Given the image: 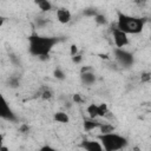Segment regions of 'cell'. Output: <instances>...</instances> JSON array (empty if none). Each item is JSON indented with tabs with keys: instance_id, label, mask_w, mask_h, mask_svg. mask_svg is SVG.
Segmentation results:
<instances>
[{
	"instance_id": "9c48e42d",
	"label": "cell",
	"mask_w": 151,
	"mask_h": 151,
	"mask_svg": "<svg viewBox=\"0 0 151 151\" xmlns=\"http://www.w3.org/2000/svg\"><path fill=\"white\" fill-rule=\"evenodd\" d=\"M55 17H57V20H58L60 24H67V22H70L71 19H72L71 12H70L67 8H64V7L57 9Z\"/></svg>"
},
{
	"instance_id": "7402d4cb",
	"label": "cell",
	"mask_w": 151,
	"mask_h": 151,
	"mask_svg": "<svg viewBox=\"0 0 151 151\" xmlns=\"http://www.w3.org/2000/svg\"><path fill=\"white\" fill-rule=\"evenodd\" d=\"M72 100L76 103V104H81L84 100H83V98H81V96L79 94V93H76V94H73V97H72Z\"/></svg>"
},
{
	"instance_id": "484cf974",
	"label": "cell",
	"mask_w": 151,
	"mask_h": 151,
	"mask_svg": "<svg viewBox=\"0 0 151 151\" xmlns=\"http://www.w3.org/2000/svg\"><path fill=\"white\" fill-rule=\"evenodd\" d=\"M9 59H11V61H12L13 64H15V65H19V64H20L19 59H18L13 53H11V54H9Z\"/></svg>"
},
{
	"instance_id": "2e32d148",
	"label": "cell",
	"mask_w": 151,
	"mask_h": 151,
	"mask_svg": "<svg viewBox=\"0 0 151 151\" xmlns=\"http://www.w3.org/2000/svg\"><path fill=\"white\" fill-rule=\"evenodd\" d=\"M39 96H40V98L44 99V100H50V99L53 97V92H52L48 87H44V88L39 92Z\"/></svg>"
},
{
	"instance_id": "52a82bcc",
	"label": "cell",
	"mask_w": 151,
	"mask_h": 151,
	"mask_svg": "<svg viewBox=\"0 0 151 151\" xmlns=\"http://www.w3.org/2000/svg\"><path fill=\"white\" fill-rule=\"evenodd\" d=\"M0 116L2 119L8 120L11 123H15L18 120V117L15 116V113L12 111V109L9 107V105L7 104L6 99L2 98V104H1V110H0Z\"/></svg>"
},
{
	"instance_id": "d6986e66",
	"label": "cell",
	"mask_w": 151,
	"mask_h": 151,
	"mask_svg": "<svg viewBox=\"0 0 151 151\" xmlns=\"http://www.w3.org/2000/svg\"><path fill=\"white\" fill-rule=\"evenodd\" d=\"M140 80H142V83H147V81H150V80H151V73H149V72L142 73Z\"/></svg>"
},
{
	"instance_id": "ba28073f",
	"label": "cell",
	"mask_w": 151,
	"mask_h": 151,
	"mask_svg": "<svg viewBox=\"0 0 151 151\" xmlns=\"http://www.w3.org/2000/svg\"><path fill=\"white\" fill-rule=\"evenodd\" d=\"M80 146L85 151H105L101 143L99 140H91V139H84L80 143Z\"/></svg>"
},
{
	"instance_id": "7c38bea8",
	"label": "cell",
	"mask_w": 151,
	"mask_h": 151,
	"mask_svg": "<svg viewBox=\"0 0 151 151\" xmlns=\"http://www.w3.org/2000/svg\"><path fill=\"white\" fill-rule=\"evenodd\" d=\"M54 120L57 123H61V124H67L70 123V117L66 112H63V111H59V112H55L54 116H53Z\"/></svg>"
},
{
	"instance_id": "44dd1931",
	"label": "cell",
	"mask_w": 151,
	"mask_h": 151,
	"mask_svg": "<svg viewBox=\"0 0 151 151\" xmlns=\"http://www.w3.org/2000/svg\"><path fill=\"white\" fill-rule=\"evenodd\" d=\"M98 13H97V11L96 9H91V8H88V9H85L84 11V15H87V17H96Z\"/></svg>"
},
{
	"instance_id": "f1b7e54d",
	"label": "cell",
	"mask_w": 151,
	"mask_h": 151,
	"mask_svg": "<svg viewBox=\"0 0 151 151\" xmlns=\"http://www.w3.org/2000/svg\"><path fill=\"white\" fill-rule=\"evenodd\" d=\"M0 151H9V149H8L6 145H4V144H2V145L0 146Z\"/></svg>"
},
{
	"instance_id": "30bf717a",
	"label": "cell",
	"mask_w": 151,
	"mask_h": 151,
	"mask_svg": "<svg viewBox=\"0 0 151 151\" xmlns=\"http://www.w3.org/2000/svg\"><path fill=\"white\" fill-rule=\"evenodd\" d=\"M100 125H101V122H99L97 119H93V118H86L83 122V127L87 132H90V131H92L94 129H99Z\"/></svg>"
},
{
	"instance_id": "3957f363",
	"label": "cell",
	"mask_w": 151,
	"mask_h": 151,
	"mask_svg": "<svg viewBox=\"0 0 151 151\" xmlns=\"http://www.w3.org/2000/svg\"><path fill=\"white\" fill-rule=\"evenodd\" d=\"M98 140L101 143L105 151H119L127 145V139L116 132L98 134Z\"/></svg>"
},
{
	"instance_id": "5b68a950",
	"label": "cell",
	"mask_w": 151,
	"mask_h": 151,
	"mask_svg": "<svg viewBox=\"0 0 151 151\" xmlns=\"http://www.w3.org/2000/svg\"><path fill=\"white\" fill-rule=\"evenodd\" d=\"M86 112L88 114V118H93V119H97V118H104L107 116L109 112V109H107V105L105 103H101L99 105L97 104H90L86 109Z\"/></svg>"
},
{
	"instance_id": "4fadbf2b",
	"label": "cell",
	"mask_w": 151,
	"mask_h": 151,
	"mask_svg": "<svg viewBox=\"0 0 151 151\" xmlns=\"http://www.w3.org/2000/svg\"><path fill=\"white\" fill-rule=\"evenodd\" d=\"M35 4L42 12H50L53 8V5L48 0H38V1H35Z\"/></svg>"
},
{
	"instance_id": "ffe728a7",
	"label": "cell",
	"mask_w": 151,
	"mask_h": 151,
	"mask_svg": "<svg viewBox=\"0 0 151 151\" xmlns=\"http://www.w3.org/2000/svg\"><path fill=\"white\" fill-rule=\"evenodd\" d=\"M19 132L22 133V134L28 133V132H29V126H28L27 124H21V125L19 126Z\"/></svg>"
},
{
	"instance_id": "603a6c76",
	"label": "cell",
	"mask_w": 151,
	"mask_h": 151,
	"mask_svg": "<svg viewBox=\"0 0 151 151\" xmlns=\"http://www.w3.org/2000/svg\"><path fill=\"white\" fill-rule=\"evenodd\" d=\"M70 50H71V51H70V54H71V58L78 54V46H77V45H71V47H70Z\"/></svg>"
},
{
	"instance_id": "8992f818",
	"label": "cell",
	"mask_w": 151,
	"mask_h": 151,
	"mask_svg": "<svg viewBox=\"0 0 151 151\" xmlns=\"http://www.w3.org/2000/svg\"><path fill=\"white\" fill-rule=\"evenodd\" d=\"M112 38H113V42H114L117 48H124L130 42L129 38H127V34L124 33L123 31H120L117 27L112 28Z\"/></svg>"
},
{
	"instance_id": "7a4b0ae2",
	"label": "cell",
	"mask_w": 151,
	"mask_h": 151,
	"mask_svg": "<svg viewBox=\"0 0 151 151\" xmlns=\"http://www.w3.org/2000/svg\"><path fill=\"white\" fill-rule=\"evenodd\" d=\"M145 19L131 17L118 12V20H117V28L123 31L126 34H139L145 25Z\"/></svg>"
},
{
	"instance_id": "8fae6325",
	"label": "cell",
	"mask_w": 151,
	"mask_h": 151,
	"mask_svg": "<svg viewBox=\"0 0 151 151\" xmlns=\"http://www.w3.org/2000/svg\"><path fill=\"white\" fill-rule=\"evenodd\" d=\"M96 79H97V78H96V74L93 73V71L85 72V73H81V74H80V80H81V83H83L84 85H87V86L94 84V83H96Z\"/></svg>"
},
{
	"instance_id": "cb8c5ba5",
	"label": "cell",
	"mask_w": 151,
	"mask_h": 151,
	"mask_svg": "<svg viewBox=\"0 0 151 151\" xmlns=\"http://www.w3.org/2000/svg\"><path fill=\"white\" fill-rule=\"evenodd\" d=\"M35 24H37L38 27H44V26L47 24V21H46L44 18H39V19L35 20Z\"/></svg>"
},
{
	"instance_id": "9a60e30c",
	"label": "cell",
	"mask_w": 151,
	"mask_h": 151,
	"mask_svg": "<svg viewBox=\"0 0 151 151\" xmlns=\"http://www.w3.org/2000/svg\"><path fill=\"white\" fill-rule=\"evenodd\" d=\"M7 84L11 88H18L20 86V77L18 76H12L7 79Z\"/></svg>"
},
{
	"instance_id": "277c9868",
	"label": "cell",
	"mask_w": 151,
	"mask_h": 151,
	"mask_svg": "<svg viewBox=\"0 0 151 151\" xmlns=\"http://www.w3.org/2000/svg\"><path fill=\"white\" fill-rule=\"evenodd\" d=\"M113 54H114V58H116L117 63L123 67H130L134 61L133 55L130 52L125 51L124 48H117L116 47L113 50Z\"/></svg>"
},
{
	"instance_id": "4316f807",
	"label": "cell",
	"mask_w": 151,
	"mask_h": 151,
	"mask_svg": "<svg viewBox=\"0 0 151 151\" xmlns=\"http://www.w3.org/2000/svg\"><path fill=\"white\" fill-rule=\"evenodd\" d=\"M40 151H58V150H55L54 147H52V146H50V145H44V146L40 149Z\"/></svg>"
},
{
	"instance_id": "6da1fadb",
	"label": "cell",
	"mask_w": 151,
	"mask_h": 151,
	"mask_svg": "<svg viewBox=\"0 0 151 151\" xmlns=\"http://www.w3.org/2000/svg\"><path fill=\"white\" fill-rule=\"evenodd\" d=\"M59 42L55 37H46L39 34H32L28 37V52L38 58L48 57L53 47Z\"/></svg>"
},
{
	"instance_id": "e0dca14e",
	"label": "cell",
	"mask_w": 151,
	"mask_h": 151,
	"mask_svg": "<svg viewBox=\"0 0 151 151\" xmlns=\"http://www.w3.org/2000/svg\"><path fill=\"white\" fill-rule=\"evenodd\" d=\"M94 21H96V24H98V25H106V24H107L106 17H105L104 14H100V13H98V14L94 17Z\"/></svg>"
},
{
	"instance_id": "5bb4252c",
	"label": "cell",
	"mask_w": 151,
	"mask_h": 151,
	"mask_svg": "<svg viewBox=\"0 0 151 151\" xmlns=\"http://www.w3.org/2000/svg\"><path fill=\"white\" fill-rule=\"evenodd\" d=\"M100 134H106V133H112L114 132V126L110 123H101L100 127H99Z\"/></svg>"
},
{
	"instance_id": "83f0119b",
	"label": "cell",
	"mask_w": 151,
	"mask_h": 151,
	"mask_svg": "<svg viewBox=\"0 0 151 151\" xmlns=\"http://www.w3.org/2000/svg\"><path fill=\"white\" fill-rule=\"evenodd\" d=\"M90 71H92V67H91V66H88V65L83 66V67L80 68V74H81V73H85V72H90Z\"/></svg>"
},
{
	"instance_id": "f546056e",
	"label": "cell",
	"mask_w": 151,
	"mask_h": 151,
	"mask_svg": "<svg viewBox=\"0 0 151 151\" xmlns=\"http://www.w3.org/2000/svg\"><path fill=\"white\" fill-rule=\"evenodd\" d=\"M150 40H151V35H150Z\"/></svg>"
},
{
	"instance_id": "ac0fdd59",
	"label": "cell",
	"mask_w": 151,
	"mask_h": 151,
	"mask_svg": "<svg viewBox=\"0 0 151 151\" xmlns=\"http://www.w3.org/2000/svg\"><path fill=\"white\" fill-rule=\"evenodd\" d=\"M53 76L57 78V79H59V80H64L65 79V73H64V71L61 70V68H55L54 70V72H53Z\"/></svg>"
},
{
	"instance_id": "d4e9b609",
	"label": "cell",
	"mask_w": 151,
	"mask_h": 151,
	"mask_svg": "<svg viewBox=\"0 0 151 151\" xmlns=\"http://www.w3.org/2000/svg\"><path fill=\"white\" fill-rule=\"evenodd\" d=\"M81 60H83L81 54H77V55L72 57V63H74V64H80V63H81Z\"/></svg>"
}]
</instances>
